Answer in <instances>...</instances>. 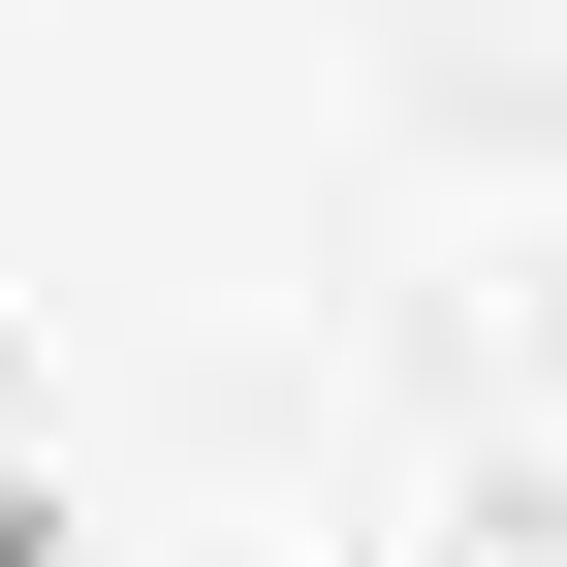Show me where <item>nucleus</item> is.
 Instances as JSON below:
<instances>
[]
</instances>
